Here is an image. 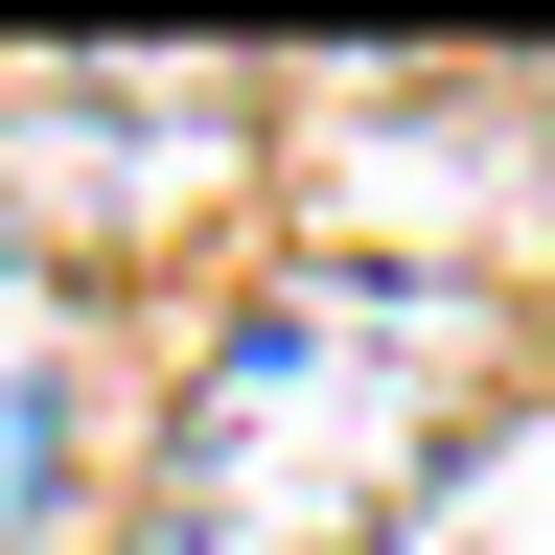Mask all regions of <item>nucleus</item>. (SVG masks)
<instances>
[{
	"label": "nucleus",
	"instance_id": "nucleus-1",
	"mask_svg": "<svg viewBox=\"0 0 555 555\" xmlns=\"http://www.w3.org/2000/svg\"><path fill=\"white\" fill-rule=\"evenodd\" d=\"M463 393V301H371V278H301V301H255L232 347H208V393L163 416V509H139V555H347L393 509L416 416Z\"/></svg>",
	"mask_w": 555,
	"mask_h": 555
}]
</instances>
